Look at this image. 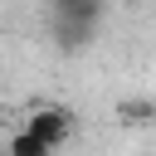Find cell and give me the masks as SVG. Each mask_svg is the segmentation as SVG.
Wrapping results in <instances>:
<instances>
[{
  "instance_id": "cell-1",
  "label": "cell",
  "mask_w": 156,
  "mask_h": 156,
  "mask_svg": "<svg viewBox=\"0 0 156 156\" xmlns=\"http://www.w3.org/2000/svg\"><path fill=\"white\" fill-rule=\"evenodd\" d=\"M24 132H29V136H39V141L54 151V146H63V141L73 136V112H68V107H49V102H44V107H34V112L24 117Z\"/></svg>"
},
{
  "instance_id": "cell-5",
  "label": "cell",
  "mask_w": 156,
  "mask_h": 156,
  "mask_svg": "<svg viewBox=\"0 0 156 156\" xmlns=\"http://www.w3.org/2000/svg\"><path fill=\"white\" fill-rule=\"evenodd\" d=\"M122 112H127V122H146V117H156V107H151V102H127Z\"/></svg>"
},
{
  "instance_id": "cell-2",
  "label": "cell",
  "mask_w": 156,
  "mask_h": 156,
  "mask_svg": "<svg viewBox=\"0 0 156 156\" xmlns=\"http://www.w3.org/2000/svg\"><path fill=\"white\" fill-rule=\"evenodd\" d=\"M102 5H107V0H54V20H68V24H98V20H102Z\"/></svg>"
},
{
  "instance_id": "cell-4",
  "label": "cell",
  "mask_w": 156,
  "mask_h": 156,
  "mask_svg": "<svg viewBox=\"0 0 156 156\" xmlns=\"http://www.w3.org/2000/svg\"><path fill=\"white\" fill-rule=\"evenodd\" d=\"M5 156H54V151H49L39 136H29V132L20 127V132H10V141H5Z\"/></svg>"
},
{
  "instance_id": "cell-3",
  "label": "cell",
  "mask_w": 156,
  "mask_h": 156,
  "mask_svg": "<svg viewBox=\"0 0 156 156\" xmlns=\"http://www.w3.org/2000/svg\"><path fill=\"white\" fill-rule=\"evenodd\" d=\"M54 29H58V49H88L93 44V29L98 24H68V20H54Z\"/></svg>"
}]
</instances>
